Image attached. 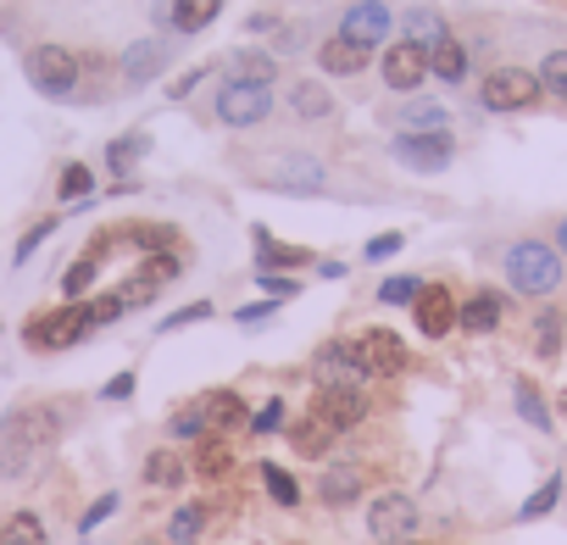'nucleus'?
<instances>
[{
    "mask_svg": "<svg viewBox=\"0 0 567 545\" xmlns=\"http://www.w3.org/2000/svg\"><path fill=\"white\" fill-rule=\"evenodd\" d=\"M56 434H62L56 407H23V412H12L7 423H0V479L23 473Z\"/></svg>",
    "mask_w": 567,
    "mask_h": 545,
    "instance_id": "f257e3e1",
    "label": "nucleus"
},
{
    "mask_svg": "<svg viewBox=\"0 0 567 545\" xmlns=\"http://www.w3.org/2000/svg\"><path fill=\"white\" fill-rule=\"evenodd\" d=\"M501 267H506V285H512L517 296H556V285H561V250L545 245V239H517V245H506Z\"/></svg>",
    "mask_w": 567,
    "mask_h": 545,
    "instance_id": "f03ea898",
    "label": "nucleus"
},
{
    "mask_svg": "<svg viewBox=\"0 0 567 545\" xmlns=\"http://www.w3.org/2000/svg\"><path fill=\"white\" fill-rule=\"evenodd\" d=\"M539 73H528V68H489L484 79H478V106L484 112H528V106H539Z\"/></svg>",
    "mask_w": 567,
    "mask_h": 545,
    "instance_id": "7ed1b4c3",
    "label": "nucleus"
},
{
    "mask_svg": "<svg viewBox=\"0 0 567 545\" xmlns=\"http://www.w3.org/2000/svg\"><path fill=\"white\" fill-rule=\"evenodd\" d=\"M212 112H217V123H223V128H261V123L272 117V90H267V84L228 79V84H217Z\"/></svg>",
    "mask_w": 567,
    "mask_h": 545,
    "instance_id": "20e7f679",
    "label": "nucleus"
},
{
    "mask_svg": "<svg viewBox=\"0 0 567 545\" xmlns=\"http://www.w3.org/2000/svg\"><path fill=\"white\" fill-rule=\"evenodd\" d=\"M256 184H261V189H278V195H323V189H329V167L312 162V156L284 151V156H272L267 167H256Z\"/></svg>",
    "mask_w": 567,
    "mask_h": 545,
    "instance_id": "39448f33",
    "label": "nucleus"
},
{
    "mask_svg": "<svg viewBox=\"0 0 567 545\" xmlns=\"http://www.w3.org/2000/svg\"><path fill=\"white\" fill-rule=\"evenodd\" d=\"M90 329H95V323H90V307H84V301H68V307H56V312L29 318L23 340H29L34 351H68V346H79Z\"/></svg>",
    "mask_w": 567,
    "mask_h": 545,
    "instance_id": "423d86ee",
    "label": "nucleus"
},
{
    "mask_svg": "<svg viewBox=\"0 0 567 545\" xmlns=\"http://www.w3.org/2000/svg\"><path fill=\"white\" fill-rule=\"evenodd\" d=\"M23 68H29V84H34L40 95H51V101L79 95V56H73L68 45H34Z\"/></svg>",
    "mask_w": 567,
    "mask_h": 545,
    "instance_id": "0eeeda50",
    "label": "nucleus"
},
{
    "mask_svg": "<svg viewBox=\"0 0 567 545\" xmlns=\"http://www.w3.org/2000/svg\"><path fill=\"white\" fill-rule=\"evenodd\" d=\"M312 379H318V390H362V379H368L362 346H351V340H329V346L312 357Z\"/></svg>",
    "mask_w": 567,
    "mask_h": 545,
    "instance_id": "6e6552de",
    "label": "nucleus"
},
{
    "mask_svg": "<svg viewBox=\"0 0 567 545\" xmlns=\"http://www.w3.org/2000/svg\"><path fill=\"white\" fill-rule=\"evenodd\" d=\"M390 156L412 173H445L451 156H456V140L440 128V134H395L390 140Z\"/></svg>",
    "mask_w": 567,
    "mask_h": 545,
    "instance_id": "1a4fd4ad",
    "label": "nucleus"
},
{
    "mask_svg": "<svg viewBox=\"0 0 567 545\" xmlns=\"http://www.w3.org/2000/svg\"><path fill=\"white\" fill-rule=\"evenodd\" d=\"M379 73H384V84H390V90L417 95V90H423V79H434V73H429V45H417V40H395V45H384Z\"/></svg>",
    "mask_w": 567,
    "mask_h": 545,
    "instance_id": "9d476101",
    "label": "nucleus"
},
{
    "mask_svg": "<svg viewBox=\"0 0 567 545\" xmlns=\"http://www.w3.org/2000/svg\"><path fill=\"white\" fill-rule=\"evenodd\" d=\"M368 528H373V539H379V545L406 539V534L417 528V501H412V495H401V490L373 495V506H368Z\"/></svg>",
    "mask_w": 567,
    "mask_h": 545,
    "instance_id": "9b49d317",
    "label": "nucleus"
},
{
    "mask_svg": "<svg viewBox=\"0 0 567 545\" xmlns=\"http://www.w3.org/2000/svg\"><path fill=\"white\" fill-rule=\"evenodd\" d=\"M340 34L346 40H357V45H390V34H395V12L384 7V0H357V7L340 18Z\"/></svg>",
    "mask_w": 567,
    "mask_h": 545,
    "instance_id": "f8f14e48",
    "label": "nucleus"
},
{
    "mask_svg": "<svg viewBox=\"0 0 567 545\" xmlns=\"http://www.w3.org/2000/svg\"><path fill=\"white\" fill-rule=\"evenodd\" d=\"M456 296L445 290V285H423L417 290V301H412V312H417V329L429 335V340H445L451 329H456Z\"/></svg>",
    "mask_w": 567,
    "mask_h": 545,
    "instance_id": "ddd939ff",
    "label": "nucleus"
},
{
    "mask_svg": "<svg viewBox=\"0 0 567 545\" xmlns=\"http://www.w3.org/2000/svg\"><path fill=\"white\" fill-rule=\"evenodd\" d=\"M357 346H362L368 373H379V379H390V373H401V368H406V340H401L395 329H368Z\"/></svg>",
    "mask_w": 567,
    "mask_h": 545,
    "instance_id": "4468645a",
    "label": "nucleus"
},
{
    "mask_svg": "<svg viewBox=\"0 0 567 545\" xmlns=\"http://www.w3.org/2000/svg\"><path fill=\"white\" fill-rule=\"evenodd\" d=\"M334 434H346V429H357L362 418H368V395L362 390H318V407H312Z\"/></svg>",
    "mask_w": 567,
    "mask_h": 545,
    "instance_id": "2eb2a0df",
    "label": "nucleus"
},
{
    "mask_svg": "<svg viewBox=\"0 0 567 545\" xmlns=\"http://www.w3.org/2000/svg\"><path fill=\"white\" fill-rule=\"evenodd\" d=\"M162 68H167V40H134V45L123 51V84H128V90L151 84Z\"/></svg>",
    "mask_w": 567,
    "mask_h": 545,
    "instance_id": "dca6fc26",
    "label": "nucleus"
},
{
    "mask_svg": "<svg viewBox=\"0 0 567 545\" xmlns=\"http://www.w3.org/2000/svg\"><path fill=\"white\" fill-rule=\"evenodd\" d=\"M318 68H323L329 79H357V73L368 68V45H357V40L334 34V40H323V45H318Z\"/></svg>",
    "mask_w": 567,
    "mask_h": 545,
    "instance_id": "f3484780",
    "label": "nucleus"
},
{
    "mask_svg": "<svg viewBox=\"0 0 567 545\" xmlns=\"http://www.w3.org/2000/svg\"><path fill=\"white\" fill-rule=\"evenodd\" d=\"M390 123H395V134H440V128L451 123V112H445L440 101L412 95L406 106H395V112H390Z\"/></svg>",
    "mask_w": 567,
    "mask_h": 545,
    "instance_id": "a211bd4d",
    "label": "nucleus"
},
{
    "mask_svg": "<svg viewBox=\"0 0 567 545\" xmlns=\"http://www.w3.org/2000/svg\"><path fill=\"white\" fill-rule=\"evenodd\" d=\"M223 12V0H173V7H156L162 23H173L178 34H200L206 23H217Z\"/></svg>",
    "mask_w": 567,
    "mask_h": 545,
    "instance_id": "6ab92c4d",
    "label": "nucleus"
},
{
    "mask_svg": "<svg viewBox=\"0 0 567 545\" xmlns=\"http://www.w3.org/2000/svg\"><path fill=\"white\" fill-rule=\"evenodd\" d=\"M429 73H434L440 84H462V79H467V45H462L456 34H440V40L429 45Z\"/></svg>",
    "mask_w": 567,
    "mask_h": 545,
    "instance_id": "aec40b11",
    "label": "nucleus"
},
{
    "mask_svg": "<svg viewBox=\"0 0 567 545\" xmlns=\"http://www.w3.org/2000/svg\"><path fill=\"white\" fill-rule=\"evenodd\" d=\"M456 329H467V335H495V329H501V296H495V290L467 296V301L456 307Z\"/></svg>",
    "mask_w": 567,
    "mask_h": 545,
    "instance_id": "412c9836",
    "label": "nucleus"
},
{
    "mask_svg": "<svg viewBox=\"0 0 567 545\" xmlns=\"http://www.w3.org/2000/svg\"><path fill=\"white\" fill-rule=\"evenodd\" d=\"M250 245H256V272H278V267H307L312 261V250H301V245H278L267 228H256L250 234Z\"/></svg>",
    "mask_w": 567,
    "mask_h": 545,
    "instance_id": "4be33fe9",
    "label": "nucleus"
},
{
    "mask_svg": "<svg viewBox=\"0 0 567 545\" xmlns=\"http://www.w3.org/2000/svg\"><path fill=\"white\" fill-rule=\"evenodd\" d=\"M290 112H296L301 123H323V117H334V95H329L318 79H296V84H290Z\"/></svg>",
    "mask_w": 567,
    "mask_h": 545,
    "instance_id": "5701e85b",
    "label": "nucleus"
},
{
    "mask_svg": "<svg viewBox=\"0 0 567 545\" xmlns=\"http://www.w3.org/2000/svg\"><path fill=\"white\" fill-rule=\"evenodd\" d=\"M200 412H206V429H212V434H228V429L250 423V412H245V401H239L234 390H212V395L200 401Z\"/></svg>",
    "mask_w": 567,
    "mask_h": 545,
    "instance_id": "b1692460",
    "label": "nucleus"
},
{
    "mask_svg": "<svg viewBox=\"0 0 567 545\" xmlns=\"http://www.w3.org/2000/svg\"><path fill=\"white\" fill-rule=\"evenodd\" d=\"M512 401H517V418H523L534 434H550V407H545V395H539L534 379H517V384H512Z\"/></svg>",
    "mask_w": 567,
    "mask_h": 545,
    "instance_id": "393cba45",
    "label": "nucleus"
},
{
    "mask_svg": "<svg viewBox=\"0 0 567 545\" xmlns=\"http://www.w3.org/2000/svg\"><path fill=\"white\" fill-rule=\"evenodd\" d=\"M290 445H296L301 456H329V445H334V429H329L318 412H307V418L290 429Z\"/></svg>",
    "mask_w": 567,
    "mask_h": 545,
    "instance_id": "a878e982",
    "label": "nucleus"
},
{
    "mask_svg": "<svg viewBox=\"0 0 567 545\" xmlns=\"http://www.w3.org/2000/svg\"><path fill=\"white\" fill-rule=\"evenodd\" d=\"M228 68H234V79H245V84H267V90H272V79H278L272 51H234Z\"/></svg>",
    "mask_w": 567,
    "mask_h": 545,
    "instance_id": "bb28decb",
    "label": "nucleus"
},
{
    "mask_svg": "<svg viewBox=\"0 0 567 545\" xmlns=\"http://www.w3.org/2000/svg\"><path fill=\"white\" fill-rule=\"evenodd\" d=\"M318 495H323V506H346V501H357V495H362V467H329L323 484H318Z\"/></svg>",
    "mask_w": 567,
    "mask_h": 545,
    "instance_id": "cd10ccee",
    "label": "nucleus"
},
{
    "mask_svg": "<svg viewBox=\"0 0 567 545\" xmlns=\"http://www.w3.org/2000/svg\"><path fill=\"white\" fill-rule=\"evenodd\" d=\"M206 517H212V506L184 501V506L173 512V523H167V539H173V545H195V539H200V528H206Z\"/></svg>",
    "mask_w": 567,
    "mask_h": 545,
    "instance_id": "c85d7f7f",
    "label": "nucleus"
},
{
    "mask_svg": "<svg viewBox=\"0 0 567 545\" xmlns=\"http://www.w3.org/2000/svg\"><path fill=\"white\" fill-rule=\"evenodd\" d=\"M401 29H406V40H417V45H434L440 34H451V29H445V18H440L434 7H412V12L401 18Z\"/></svg>",
    "mask_w": 567,
    "mask_h": 545,
    "instance_id": "c756f323",
    "label": "nucleus"
},
{
    "mask_svg": "<svg viewBox=\"0 0 567 545\" xmlns=\"http://www.w3.org/2000/svg\"><path fill=\"white\" fill-rule=\"evenodd\" d=\"M117 239H128V245H140V250L162 256V250H173V239H178V234H173L167 223H128V228H123Z\"/></svg>",
    "mask_w": 567,
    "mask_h": 545,
    "instance_id": "7c9ffc66",
    "label": "nucleus"
},
{
    "mask_svg": "<svg viewBox=\"0 0 567 545\" xmlns=\"http://www.w3.org/2000/svg\"><path fill=\"white\" fill-rule=\"evenodd\" d=\"M184 456H173V451H151L145 456V484H156V490H173V484H184Z\"/></svg>",
    "mask_w": 567,
    "mask_h": 545,
    "instance_id": "2f4dec72",
    "label": "nucleus"
},
{
    "mask_svg": "<svg viewBox=\"0 0 567 545\" xmlns=\"http://www.w3.org/2000/svg\"><path fill=\"white\" fill-rule=\"evenodd\" d=\"M0 545H45V523L34 512H12L0 523Z\"/></svg>",
    "mask_w": 567,
    "mask_h": 545,
    "instance_id": "473e14b6",
    "label": "nucleus"
},
{
    "mask_svg": "<svg viewBox=\"0 0 567 545\" xmlns=\"http://www.w3.org/2000/svg\"><path fill=\"white\" fill-rule=\"evenodd\" d=\"M228 467H234V451H228L217 434H206L200 451H195V473H200V479H223Z\"/></svg>",
    "mask_w": 567,
    "mask_h": 545,
    "instance_id": "72a5a7b5",
    "label": "nucleus"
},
{
    "mask_svg": "<svg viewBox=\"0 0 567 545\" xmlns=\"http://www.w3.org/2000/svg\"><path fill=\"white\" fill-rule=\"evenodd\" d=\"M261 484H267V495H272L278 506H301V484L284 473L278 462H261Z\"/></svg>",
    "mask_w": 567,
    "mask_h": 545,
    "instance_id": "f704fd0d",
    "label": "nucleus"
},
{
    "mask_svg": "<svg viewBox=\"0 0 567 545\" xmlns=\"http://www.w3.org/2000/svg\"><path fill=\"white\" fill-rule=\"evenodd\" d=\"M145 151H151V140H145V134H123V140H112V145H106V167H112V173H128Z\"/></svg>",
    "mask_w": 567,
    "mask_h": 545,
    "instance_id": "c9c22d12",
    "label": "nucleus"
},
{
    "mask_svg": "<svg viewBox=\"0 0 567 545\" xmlns=\"http://www.w3.org/2000/svg\"><path fill=\"white\" fill-rule=\"evenodd\" d=\"M539 90L556 95V101H567V51H550V56L539 62Z\"/></svg>",
    "mask_w": 567,
    "mask_h": 545,
    "instance_id": "e433bc0d",
    "label": "nucleus"
},
{
    "mask_svg": "<svg viewBox=\"0 0 567 545\" xmlns=\"http://www.w3.org/2000/svg\"><path fill=\"white\" fill-rule=\"evenodd\" d=\"M417 290H423V279H412V272H395V279L379 285V301H384V307H412Z\"/></svg>",
    "mask_w": 567,
    "mask_h": 545,
    "instance_id": "4c0bfd02",
    "label": "nucleus"
},
{
    "mask_svg": "<svg viewBox=\"0 0 567 545\" xmlns=\"http://www.w3.org/2000/svg\"><path fill=\"white\" fill-rule=\"evenodd\" d=\"M534 351H539L545 362L561 351V312H539V323H534Z\"/></svg>",
    "mask_w": 567,
    "mask_h": 545,
    "instance_id": "58836bf2",
    "label": "nucleus"
},
{
    "mask_svg": "<svg viewBox=\"0 0 567 545\" xmlns=\"http://www.w3.org/2000/svg\"><path fill=\"white\" fill-rule=\"evenodd\" d=\"M556 501H561V479H545V484H539V490L523 501V512H517V517H523V523H534V517H545Z\"/></svg>",
    "mask_w": 567,
    "mask_h": 545,
    "instance_id": "ea45409f",
    "label": "nucleus"
},
{
    "mask_svg": "<svg viewBox=\"0 0 567 545\" xmlns=\"http://www.w3.org/2000/svg\"><path fill=\"white\" fill-rule=\"evenodd\" d=\"M90 189H95V173H90L84 162H73V167L62 173V200H90Z\"/></svg>",
    "mask_w": 567,
    "mask_h": 545,
    "instance_id": "a19ab883",
    "label": "nucleus"
},
{
    "mask_svg": "<svg viewBox=\"0 0 567 545\" xmlns=\"http://www.w3.org/2000/svg\"><path fill=\"white\" fill-rule=\"evenodd\" d=\"M206 318H212V301H189V307H178V312H167V318H162V335L189 329V323H206Z\"/></svg>",
    "mask_w": 567,
    "mask_h": 545,
    "instance_id": "79ce46f5",
    "label": "nucleus"
},
{
    "mask_svg": "<svg viewBox=\"0 0 567 545\" xmlns=\"http://www.w3.org/2000/svg\"><path fill=\"white\" fill-rule=\"evenodd\" d=\"M173 434H178V440H206V434H212V429H206V412H200V407H184V412L173 418Z\"/></svg>",
    "mask_w": 567,
    "mask_h": 545,
    "instance_id": "37998d69",
    "label": "nucleus"
},
{
    "mask_svg": "<svg viewBox=\"0 0 567 545\" xmlns=\"http://www.w3.org/2000/svg\"><path fill=\"white\" fill-rule=\"evenodd\" d=\"M84 307H90V323H95V329H101V323H117V318L128 312L123 296H101V301H84Z\"/></svg>",
    "mask_w": 567,
    "mask_h": 545,
    "instance_id": "c03bdc74",
    "label": "nucleus"
},
{
    "mask_svg": "<svg viewBox=\"0 0 567 545\" xmlns=\"http://www.w3.org/2000/svg\"><path fill=\"white\" fill-rule=\"evenodd\" d=\"M51 228H56V217H45V223H34V228L23 234V245H18V256H12V261H29V256H34V250H40V245L51 239Z\"/></svg>",
    "mask_w": 567,
    "mask_h": 545,
    "instance_id": "a18cd8bd",
    "label": "nucleus"
},
{
    "mask_svg": "<svg viewBox=\"0 0 567 545\" xmlns=\"http://www.w3.org/2000/svg\"><path fill=\"white\" fill-rule=\"evenodd\" d=\"M256 285H261L272 301H284V296H296V290H301L296 279H284V272H256Z\"/></svg>",
    "mask_w": 567,
    "mask_h": 545,
    "instance_id": "49530a36",
    "label": "nucleus"
},
{
    "mask_svg": "<svg viewBox=\"0 0 567 545\" xmlns=\"http://www.w3.org/2000/svg\"><path fill=\"white\" fill-rule=\"evenodd\" d=\"M278 423H284V401H267L261 412H250V429H256V434H272Z\"/></svg>",
    "mask_w": 567,
    "mask_h": 545,
    "instance_id": "de8ad7c7",
    "label": "nucleus"
},
{
    "mask_svg": "<svg viewBox=\"0 0 567 545\" xmlns=\"http://www.w3.org/2000/svg\"><path fill=\"white\" fill-rule=\"evenodd\" d=\"M112 512H117V495H101V501H95V506H90V512H84V517H79V528H84V534H90V528H101V523H106V517H112Z\"/></svg>",
    "mask_w": 567,
    "mask_h": 545,
    "instance_id": "09e8293b",
    "label": "nucleus"
},
{
    "mask_svg": "<svg viewBox=\"0 0 567 545\" xmlns=\"http://www.w3.org/2000/svg\"><path fill=\"white\" fill-rule=\"evenodd\" d=\"M406 239L401 234H379V239H368V261H384V256H395Z\"/></svg>",
    "mask_w": 567,
    "mask_h": 545,
    "instance_id": "8fccbe9b",
    "label": "nucleus"
},
{
    "mask_svg": "<svg viewBox=\"0 0 567 545\" xmlns=\"http://www.w3.org/2000/svg\"><path fill=\"white\" fill-rule=\"evenodd\" d=\"M267 318H272V301H256V307H239V312H234V323H239V329H250V323H267Z\"/></svg>",
    "mask_w": 567,
    "mask_h": 545,
    "instance_id": "3c124183",
    "label": "nucleus"
},
{
    "mask_svg": "<svg viewBox=\"0 0 567 545\" xmlns=\"http://www.w3.org/2000/svg\"><path fill=\"white\" fill-rule=\"evenodd\" d=\"M101 395H106V401H128V395H134V373H117Z\"/></svg>",
    "mask_w": 567,
    "mask_h": 545,
    "instance_id": "603ef678",
    "label": "nucleus"
},
{
    "mask_svg": "<svg viewBox=\"0 0 567 545\" xmlns=\"http://www.w3.org/2000/svg\"><path fill=\"white\" fill-rule=\"evenodd\" d=\"M200 79H206V68H195V73H184V79H178V84H173L167 95H173V101H184V95H189V90H195Z\"/></svg>",
    "mask_w": 567,
    "mask_h": 545,
    "instance_id": "864d4df0",
    "label": "nucleus"
},
{
    "mask_svg": "<svg viewBox=\"0 0 567 545\" xmlns=\"http://www.w3.org/2000/svg\"><path fill=\"white\" fill-rule=\"evenodd\" d=\"M556 250H561V256H567V217H561V223H556Z\"/></svg>",
    "mask_w": 567,
    "mask_h": 545,
    "instance_id": "5fc2aeb1",
    "label": "nucleus"
},
{
    "mask_svg": "<svg viewBox=\"0 0 567 545\" xmlns=\"http://www.w3.org/2000/svg\"><path fill=\"white\" fill-rule=\"evenodd\" d=\"M140 545H151V539H140Z\"/></svg>",
    "mask_w": 567,
    "mask_h": 545,
    "instance_id": "6e6d98bb",
    "label": "nucleus"
}]
</instances>
